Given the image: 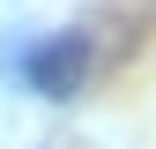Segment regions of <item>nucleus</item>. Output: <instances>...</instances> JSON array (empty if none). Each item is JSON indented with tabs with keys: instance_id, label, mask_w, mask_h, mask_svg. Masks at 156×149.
Instances as JSON below:
<instances>
[{
	"instance_id": "nucleus-1",
	"label": "nucleus",
	"mask_w": 156,
	"mask_h": 149,
	"mask_svg": "<svg viewBox=\"0 0 156 149\" xmlns=\"http://www.w3.org/2000/svg\"><path fill=\"white\" fill-rule=\"evenodd\" d=\"M82 67H89V37H52V45H37L30 82L45 97H67V89H82Z\"/></svg>"
}]
</instances>
